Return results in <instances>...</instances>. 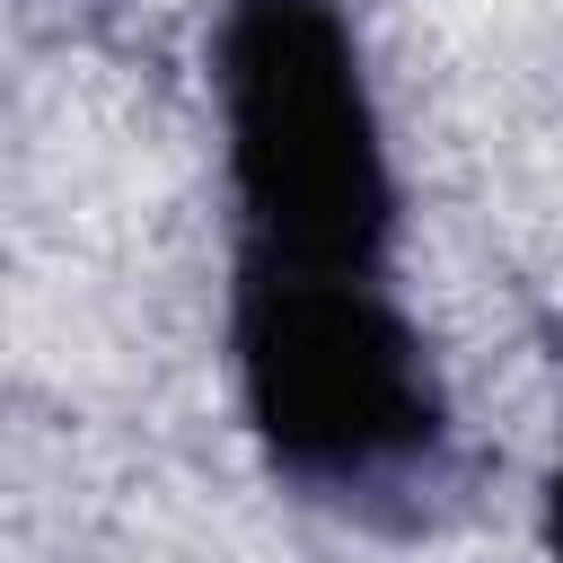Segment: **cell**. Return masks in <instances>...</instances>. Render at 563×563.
Listing matches in <instances>:
<instances>
[{"mask_svg":"<svg viewBox=\"0 0 563 563\" xmlns=\"http://www.w3.org/2000/svg\"><path fill=\"white\" fill-rule=\"evenodd\" d=\"M229 387L255 457L343 519H422L449 484V378L387 273L229 264Z\"/></svg>","mask_w":563,"mask_h":563,"instance_id":"obj_1","label":"cell"},{"mask_svg":"<svg viewBox=\"0 0 563 563\" xmlns=\"http://www.w3.org/2000/svg\"><path fill=\"white\" fill-rule=\"evenodd\" d=\"M211 114L238 264L396 273L405 185L343 0H220Z\"/></svg>","mask_w":563,"mask_h":563,"instance_id":"obj_2","label":"cell"},{"mask_svg":"<svg viewBox=\"0 0 563 563\" xmlns=\"http://www.w3.org/2000/svg\"><path fill=\"white\" fill-rule=\"evenodd\" d=\"M537 528H545V563H563V449L545 466V493H537Z\"/></svg>","mask_w":563,"mask_h":563,"instance_id":"obj_3","label":"cell"}]
</instances>
